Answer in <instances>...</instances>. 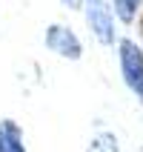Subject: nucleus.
Masks as SVG:
<instances>
[{"instance_id": "obj_5", "label": "nucleus", "mask_w": 143, "mask_h": 152, "mask_svg": "<svg viewBox=\"0 0 143 152\" xmlns=\"http://www.w3.org/2000/svg\"><path fill=\"white\" fill-rule=\"evenodd\" d=\"M109 3H112V12H115V17L120 23H132L143 6V0H109Z\"/></svg>"}, {"instance_id": "obj_3", "label": "nucleus", "mask_w": 143, "mask_h": 152, "mask_svg": "<svg viewBox=\"0 0 143 152\" xmlns=\"http://www.w3.org/2000/svg\"><path fill=\"white\" fill-rule=\"evenodd\" d=\"M43 43L57 58H66V60H80L83 58V43H80V37L63 23H52L46 29V34H43Z\"/></svg>"}, {"instance_id": "obj_1", "label": "nucleus", "mask_w": 143, "mask_h": 152, "mask_svg": "<svg viewBox=\"0 0 143 152\" xmlns=\"http://www.w3.org/2000/svg\"><path fill=\"white\" fill-rule=\"evenodd\" d=\"M118 60H120L123 83L129 86V92L135 95L137 101H143V49L135 40L123 37L118 43Z\"/></svg>"}, {"instance_id": "obj_4", "label": "nucleus", "mask_w": 143, "mask_h": 152, "mask_svg": "<svg viewBox=\"0 0 143 152\" xmlns=\"http://www.w3.org/2000/svg\"><path fill=\"white\" fill-rule=\"evenodd\" d=\"M0 152H26L23 129L15 121H0Z\"/></svg>"}, {"instance_id": "obj_8", "label": "nucleus", "mask_w": 143, "mask_h": 152, "mask_svg": "<svg viewBox=\"0 0 143 152\" xmlns=\"http://www.w3.org/2000/svg\"><path fill=\"white\" fill-rule=\"evenodd\" d=\"M140 49H143V46H140Z\"/></svg>"}, {"instance_id": "obj_6", "label": "nucleus", "mask_w": 143, "mask_h": 152, "mask_svg": "<svg viewBox=\"0 0 143 152\" xmlns=\"http://www.w3.org/2000/svg\"><path fill=\"white\" fill-rule=\"evenodd\" d=\"M89 152H120L118 149V138L109 135V132H103V135L92 138V144H89Z\"/></svg>"}, {"instance_id": "obj_7", "label": "nucleus", "mask_w": 143, "mask_h": 152, "mask_svg": "<svg viewBox=\"0 0 143 152\" xmlns=\"http://www.w3.org/2000/svg\"><path fill=\"white\" fill-rule=\"evenodd\" d=\"M66 9H83V0H60Z\"/></svg>"}, {"instance_id": "obj_2", "label": "nucleus", "mask_w": 143, "mask_h": 152, "mask_svg": "<svg viewBox=\"0 0 143 152\" xmlns=\"http://www.w3.org/2000/svg\"><path fill=\"white\" fill-rule=\"evenodd\" d=\"M83 15L94 40L103 46H112L118 37V26H115V12L109 0H83Z\"/></svg>"}]
</instances>
